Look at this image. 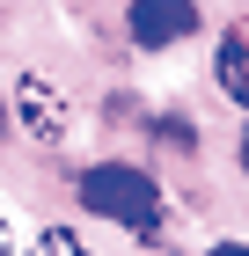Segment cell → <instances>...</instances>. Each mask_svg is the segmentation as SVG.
<instances>
[{
	"instance_id": "cell-3",
	"label": "cell",
	"mask_w": 249,
	"mask_h": 256,
	"mask_svg": "<svg viewBox=\"0 0 249 256\" xmlns=\"http://www.w3.org/2000/svg\"><path fill=\"white\" fill-rule=\"evenodd\" d=\"M198 30L191 0H132V44L139 52H161V44H183Z\"/></svg>"
},
{
	"instance_id": "cell-4",
	"label": "cell",
	"mask_w": 249,
	"mask_h": 256,
	"mask_svg": "<svg viewBox=\"0 0 249 256\" xmlns=\"http://www.w3.org/2000/svg\"><path fill=\"white\" fill-rule=\"evenodd\" d=\"M220 88H227V102L249 96V37H242V22L220 37Z\"/></svg>"
},
{
	"instance_id": "cell-6",
	"label": "cell",
	"mask_w": 249,
	"mask_h": 256,
	"mask_svg": "<svg viewBox=\"0 0 249 256\" xmlns=\"http://www.w3.org/2000/svg\"><path fill=\"white\" fill-rule=\"evenodd\" d=\"M8 242H15V234H8V220H0V249H8Z\"/></svg>"
},
{
	"instance_id": "cell-1",
	"label": "cell",
	"mask_w": 249,
	"mask_h": 256,
	"mask_svg": "<svg viewBox=\"0 0 249 256\" xmlns=\"http://www.w3.org/2000/svg\"><path fill=\"white\" fill-rule=\"evenodd\" d=\"M81 205L103 212V220H117V227H132V234H154V220H161V183H154L147 168H132V161H103V168L81 176Z\"/></svg>"
},
{
	"instance_id": "cell-5",
	"label": "cell",
	"mask_w": 249,
	"mask_h": 256,
	"mask_svg": "<svg viewBox=\"0 0 249 256\" xmlns=\"http://www.w3.org/2000/svg\"><path fill=\"white\" fill-rule=\"evenodd\" d=\"M37 242H44V249H59V256H74V249H81V234H74V227H44Z\"/></svg>"
},
{
	"instance_id": "cell-2",
	"label": "cell",
	"mask_w": 249,
	"mask_h": 256,
	"mask_svg": "<svg viewBox=\"0 0 249 256\" xmlns=\"http://www.w3.org/2000/svg\"><path fill=\"white\" fill-rule=\"evenodd\" d=\"M15 118H22V132L37 139V146H59V139L74 132V110H66V96H59L44 74H22L15 80Z\"/></svg>"
}]
</instances>
